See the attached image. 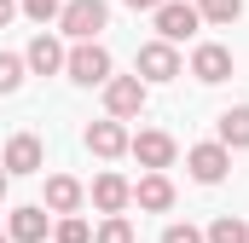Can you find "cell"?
Wrapping results in <instances>:
<instances>
[{
	"mask_svg": "<svg viewBox=\"0 0 249 243\" xmlns=\"http://www.w3.org/2000/svg\"><path fill=\"white\" fill-rule=\"evenodd\" d=\"M93 243H133V220L127 214H105V226L93 232Z\"/></svg>",
	"mask_w": 249,
	"mask_h": 243,
	"instance_id": "obj_19",
	"label": "cell"
},
{
	"mask_svg": "<svg viewBox=\"0 0 249 243\" xmlns=\"http://www.w3.org/2000/svg\"><path fill=\"white\" fill-rule=\"evenodd\" d=\"M41 162H47V151H41L35 133H12V139H6V156H0L6 180H12V174H41Z\"/></svg>",
	"mask_w": 249,
	"mask_h": 243,
	"instance_id": "obj_8",
	"label": "cell"
},
{
	"mask_svg": "<svg viewBox=\"0 0 249 243\" xmlns=\"http://www.w3.org/2000/svg\"><path fill=\"white\" fill-rule=\"evenodd\" d=\"M203 243H249V226L238 220V214H220V220L203 232Z\"/></svg>",
	"mask_w": 249,
	"mask_h": 243,
	"instance_id": "obj_18",
	"label": "cell"
},
{
	"mask_svg": "<svg viewBox=\"0 0 249 243\" xmlns=\"http://www.w3.org/2000/svg\"><path fill=\"white\" fill-rule=\"evenodd\" d=\"M162 243H203V232H197V226H168Z\"/></svg>",
	"mask_w": 249,
	"mask_h": 243,
	"instance_id": "obj_23",
	"label": "cell"
},
{
	"mask_svg": "<svg viewBox=\"0 0 249 243\" xmlns=\"http://www.w3.org/2000/svg\"><path fill=\"white\" fill-rule=\"evenodd\" d=\"M127 139H133V133H127L122 122H87V151H93V156H105V162H110V156H122L127 151Z\"/></svg>",
	"mask_w": 249,
	"mask_h": 243,
	"instance_id": "obj_11",
	"label": "cell"
},
{
	"mask_svg": "<svg viewBox=\"0 0 249 243\" xmlns=\"http://www.w3.org/2000/svg\"><path fill=\"white\" fill-rule=\"evenodd\" d=\"M191 75H197L203 87H214V81H226V75H232V52H226L220 41H203V47L191 52Z\"/></svg>",
	"mask_w": 249,
	"mask_h": 243,
	"instance_id": "obj_10",
	"label": "cell"
},
{
	"mask_svg": "<svg viewBox=\"0 0 249 243\" xmlns=\"http://www.w3.org/2000/svg\"><path fill=\"white\" fill-rule=\"evenodd\" d=\"M186 168H191V180H197V185H220V180H226V168H232V151L214 145V139H209V145H191V151H186Z\"/></svg>",
	"mask_w": 249,
	"mask_h": 243,
	"instance_id": "obj_7",
	"label": "cell"
},
{
	"mask_svg": "<svg viewBox=\"0 0 249 243\" xmlns=\"http://www.w3.org/2000/svg\"><path fill=\"white\" fill-rule=\"evenodd\" d=\"M110 23V6L105 0H64V12H58V29L81 47V41H99V29Z\"/></svg>",
	"mask_w": 249,
	"mask_h": 243,
	"instance_id": "obj_1",
	"label": "cell"
},
{
	"mask_svg": "<svg viewBox=\"0 0 249 243\" xmlns=\"http://www.w3.org/2000/svg\"><path fill=\"white\" fill-rule=\"evenodd\" d=\"M6 185H12V180H6V168H0V203H6Z\"/></svg>",
	"mask_w": 249,
	"mask_h": 243,
	"instance_id": "obj_26",
	"label": "cell"
},
{
	"mask_svg": "<svg viewBox=\"0 0 249 243\" xmlns=\"http://www.w3.org/2000/svg\"><path fill=\"white\" fill-rule=\"evenodd\" d=\"M133 203H139L145 214H168V208H174V180H168V174H145V180L133 185Z\"/></svg>",
	"mask_w": 249,
	"mask_h": 243,
	"instance_id": "obj_12",
	"label": "cell"
},
{
	"mask_svg": "<svg viewBox=\"0 0 249 243\" xmlns=\"http://www.w3.org/2000/svg\"><path fill=\"white\" fill-rule=\"evenodd\" d=\"M64 69H70L75 87H105V81H110V52H105L99 41H81L75 52H64Z\"/></svg>",
	"mask_w": 249,
	"mask_h": 243,
	"instance_id": "obj_2",
	"label": "cell"
},
{
	"mask_svg": "<svg viewBox=\"0 0 249 243\" xmlns=\"http://www.w3.org/2000/svg\"><path fill=\"white\" fill-rule=\"evenodd\" d=\"M0 243H12V238H6V232H0Z\"/></svg>",
	"mask_w": 249,
	"mask_h": 243,
	"instance_id": "obj_27",
	"label": "cell"
},
{
	"mask_svg": "<svg viewBox=\"0 0 249 243\" xmlns=\"http://www.w3.org/2000/svg\"><path fill=\"white\" fill-rule=\"evenodd\" d=\"M81 197H87V191H81V180H70V174H53V180H47V203H41V208H53V214H75V208H81Z\"/></svg>",
	"mask_w": 249,
	"mask_h": 243,
	"instance_id": "obj_14",
	"label": "cell"
},
{
	"mask_svg": "<svg viewBox=\"0 0 249 243\" xmlns=\"http://www.w3.org/2000/svg\"><path fill=\"white\" fill-rule=\"evenodd\" d=\"M133 75L151 87V81H174L180 75V52L168 47V41H145L139 47V58H133Z\"/></svg>",
	"mask_w": 249,
	"mask_h": 243,
	"instance_id": "obj_6",
	"label": "cell"
},
{
	"mask_svg": "<svg viewBox=\"0 0 249 243\" xmlns=\"http://www.w3.org/2000/svg\"><path fill=\"white\" fill-rule=\"evenodd\" d=\"M197 17H203V23H220V29H232V23L244 17V0H197Z\"/></svg>",
	"mask_w": 249,
	"mask_h": 243,
	"instance_id": "obj_17",
	"label": "cell"
},
{
	"mask_svg": "<svg viewBox=\"0 0 249 243\" xmlns=\"http://www.w3.org/2000/svg\"><path fill=\"white\" fill-rule=\"evenodd\" d=\"M53 238H58V243H93V226H87L81 214H64L58 226H53Z\"/></svg>",
	"mask_w": 249,
	"mask_h": 243,
	"instance_id": "obj_20",
	"label": "cell"
},
{
	"mask_svg": "<svg viewBox=\"0 0 249 243\" xmlns=\"http://www.w3.org/2000/svg\"><path fill=\"white\" fill-rule=\"evenodd\" d=\"M18 87H23V58L0 52V93H18Z\"/></svg>",
	"mask_w": 249,
	"mask_h": 243,
	"instance_id": "obj_21",
	"label": "cell"
},
{
	"mask_svg": "<svg viewBox=\"0 0 249 243\" xmlns=\"http://www.w3.org/2000/svg\"><path fill=\"white\" fill-rule=\"evenodd\" d=\"M18 12H29V17H35V23L47 29V23H53V17L64 12V0H18Z\"/></svg>",
	"mask_w": 249,
	"mask_h": 243,
	"instance_id": "obj_22",
	"label": "cell"
},
{
	"mask_svg": "<svg viewBox=\"0 0 249 243\" xmlns=\"http://www.w3.org/2000/svg\"><path fill=\"white\" fill-rule=\"evenodd\" d=\"M127 203H133V185H127L122 174H99V180H93V208H99V214H122Z\"/></svg>",
	"mask_w": 249,
	"mask_h": 243,
	"instance_id": "obj_13",
	"label": "cell"
},
{
	"mask_svg": "<svg viewBox=\"0 0 249 243\" xmlns=\"http://www.w3.org/2000/svg\"><path fill=\"white\" fill-rule=\"evenodd\" d=\"M145 99H151V87L139 81V75H110L105 81V110H110V122H127L145 110Z\"/></svg>",
	"mask_w": 249,
	"mask_h": 243,
	"instance_id": "obj_3",
	"label": "cell"
},
{
	"mask_svg": "<svg viewBox=\"0 0 249 243\" xmlns=\"http://www.w3.org/2000/svg\"><path fill=\"white\" fill-rule=\"evenodd\" d=\"M23 69H35V75H58V69H64V47L53 41V35H35L29 52H23Z\"/></svg>",
	"mask_w": 249,
	"mask_h": 243,
	"instance_id": "obj_15",
	"label": "cell"
},
{
	"mask_svg": "<svg viewBox=\"0 0 249 243\" xmlns=\"http://www.w3.org/2000/svg\"><path fill=\"white\" fill-rule=\"evenodd\" d=\"M12 17H18V0H0V29H6Z\"/></svg>",
	"mask_w": 249,
	"mask_h": 243,
	"instance_id": "obj_24",
	"label": "cell"
},
{
	"mask_svg": "<svg viewBox=\"0 0 249 243\" xmlns=\"http://www.w3.org/2000/svg\"><path fill=\"white\" fill-rule=\"evenodd\" d=\"M47 208L41 203H23V208H12V220H6V238L12 243H47Z\"/></svg>",
	"mask_w": 249,
	"mask_h": 243,
	"instance_id": "obj_9",
	"label": "cell"
},
{
	"mask_svg": "<svg viewBox=\"0 0 249 243\" xmlns=\"http://www.w3.org/2000/svg\"><path fill=\"white\" fill-rule=\"evenodd\" d=\"M214 145H226V151H249V104H238V110H220V122H214Z\"/></svg>",
	"mask_w": 249,
	"mask_h": 243,
	"instance_id": "obj_16",
	"label": "cell"
},
{
	"mask_svg": "<svg viewBox=\"0 0 249 243\" xmlns=\"http://www.w3.org/2000/svg\"><path fill=\"white\" fill-rule=\"evenodd\" d=\"M127 151L139 156V168H145V174H162V168H174V151H180V145H174L162 127H145V133H133V139H127Z\"/></svg>",
	"mask_w": 249,
	"mask_h": 243,
	"instance_id": "obj_4",
	"label": "cell"
},
{
	"mask_svg": "<svg viewBox=\"0 0 249 243\" xmlns=\"http://www.w3.org/2000/svg\"><path fill=\"white\" fill-rule=\"evenodd\" d=\"M122 6H133V12H157L162 0H122Z\"/></svg>",
	"mask_w": 249,
	"mask_h": 243,
	"instance_id": "obj_25",
	"label": "cell"
},
{
	"mask_svg": "<svg viewBox=\"0 0 249 243\" xmlns=\"http://www.w3.org/2000/svg\"><path fill=\"white\" fill-rule=\"evenodd\" d=\"M197 6H186V0H162L157 6V41H168V47H180V41H191L197 35Z\"/></svg>",
	"mask_w": 249,
	"mask_h": 243,
	"instance_id": "obj_5",
	"label": "cell"
}]
</instances>
